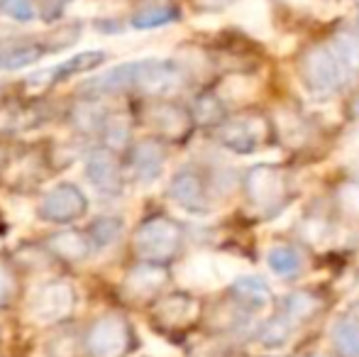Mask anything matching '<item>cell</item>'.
Instances as JSON below:
<instances>
[{
    "instance_id": "cb8c5ba5",
    "label": "cell",
    "mask_w": 359,
    "mask_h": 357,
    "mask_svg": "<svg viewBox=\"0 0 359 357\" xmlns=\"http://www.w3.org/2000/svg\"><path fill=\"white\" fill-rule=\"evenodd\" d=\"M105 137H108V142L113 144V147H123V144L128 142V137H130V125H128V120H125L123 115H120V118L110 120Z\"/></svg>"
},
{
    "instance_id": "3957f363",
    "label": "cell",
    "mask_w": 359,
    "mask_h": 357,
    "mask_svg": "<svg viewBox=\"0 0 359 357\" xmlns=\"http://www.w3.org/2000/svg\"><path fill=\"white\" fill-rule=\"evenodd\" d=\"M76 304L74 286L67 281H49L42 284L39 289L32 291L29 296L27 314L34 323H54V321H62L72 314Z\"/></svg>"
},
{
    "instance_id": "7c38bea8",
    "label": "cell",
    "mask_w": 359,
    "mask_h": 357,
    "mask_svg": "<svg viewBox=\"0 0 359 357\" xmlns=\"http://www.w3.org/2000/svg\"><path fill=\"white\" fill-rule=\"evenodd\" d=\"M133 169L140 181H154L164 169V149L154 142H142L135 147Z\"/></svg>"
},
{
    "instance_id": "6da1fadb",
    "label": "cell",
    "mask_w": 359,
    "mask_h": 357,
    "mask_svg": "<svg viewBox=\"0 0 359 357\" xmlns=\"http://www.w3.org/2000/svg\"><path fill=\"white\" fill-rule=\"evenodd\" d=\"M242 264L220 255H196L179 267V281L194 289H217L237 279Z\"/></svg>"
},
{
    "instance_id": "44dd1931",
    "label": "cell",
    "mask_w": 359,
    "mask_h": 357,
    "mask_svg": "<svg viewBox=\"0 0 359 357\" xmlns=\"http://www.w3.org/2000/svg\"><path fill=\"white\" fill-rule=\"evenodd\" d=\"M120 230H123V223L118 218H100L90 228V238H93L95 248H108L120 238Z\"/></svg>"
},
{
    "instance_id": "ba28073f",
    "label": "cell",
    "mask_w": 359,
    "mask_h": 357,
    "mask_svg": "<svg viewBox=\"0 0 359 357\" xmlns=\"http://www.w3.org/2000/svg\"><path fill=\"white\" fill-rule=\"evenodd\" d=\"M250 198L259 208H274L284 198V177L271 167H257L247 179Z\"/></svg>"
},
{
    "instance_id": "f546056e",
    "label": "cell",
    "mask_w": 359,
    "mask_h": 357,
    "mask_svg": "<svg viewBox=\"0 0 359 357\" xmlns=\"http://www.w3.org/2000/svg\"><path fill=\"white\" fill-rule=\"evenodd\" d=\"M355 113L359 115V100H357V103H355Z\"/></svg>"
},
{
    "instance_id": "d6986e66",
    "label": "cell",
    "mask_w": 359,
    "mask_h": 357,
    "mask_svg": "<svg viewBox=\"0 0 359 357\" xmlns=\"http://www.w3.org/2000/svg\"><path fill=\"white\" fill-rule=\"evenodd\" d=\"M316 309H318V299H316V296L308 294V291H298V294L288 296L281 314H284L286 318L291 321V323H301V321H306Z\"/></svg>"
},
{
    "instance_id": "484cf974",
    "label": "cell",
    "mask_w": 359,
    "mask_h": 357,
    "mask_svg": "<svg viewBox=\"0 0 359 357\" xmlns=\"http://www.w3.org/2000/svg\"><path fill=\"white\" fill-rule=\"evenodd\" d=\"M171 10H149V13L140 15L137 20H135V25L137 27H154V25H164L171 20Z\"/></svg>"
},
{
    "instance_id": "f1b7e54d",
    "label": "cell",
    "mask_w": 359,
    "mask_h": 357,
    "mask_svg": "<svg viewBox=\"0 0 359 357\" xmlns=\"http://www.w3.org/2000/svg\"><path fill=\"white\" fill-rule=\"evenodd\" d=\"M210 105H213V100H210V98L198 100V108H196V110H198V118L201 120H210L217 113V108H210Z\"/></svg>"
},
{
    "instance_id": "5b68a950",
    "label": "cell",
    "mask_w": 359,
    "mask_h": 357,
    "mask_svg": "<svg viewBox=\"0 0 359 357\" xmlns=\"http://www.w3.org/2000/svg\"><path fill=\"white\" fill-rule=\"evenodd\" d=\"M39 213L52 223H69L86 213V196L74 184H59L52 191H47L42 206H39Z\"/></svg>"
},
{
    "instance_id": "ffe728a7",
    "label": "cell",
    "mask_w": 359,
    "mask_h": 357,
    "mask_svg": "<svg viewBox=\"0 0 359 357\" xmlns=\"http://www.w3.org/2000/svg\"><path fill=\"white\" fill-rule=\"evenodd\" d=\"M332 52L337 54L347 74L359 72V39L355 34H337L332 42Z\"/></svg>"
},
{
    "instance_id": "52a82bcc",
    "label": "cell",
    "mask_w": 359,
    "mask_h": 357,
    "mask_svg": "<svg viewBox=\"0 0 359 357\" xmlns=\"http://www.w3.org/2000/svg\"><path fill=\"white\" fill-rule=\"evenodd\" d=\"M264 123L255 115H245V118H237L225 123L217 130V140H220L225 147L235 149V152H252L262 144L264 140Z\"/></svg>"
},
{
    "instance_id": "8fae6325",
    "label": "cell",
    "mask_w": 359,
    "mask_h": 357,
    "mask_svg": "<svg viewBox=\"0 0 359 357\" xmlns=\"http://www.w3.org/2000/svg\"><path fill=\"white\" fill-rule=\"evenodd\" d=\"M232 291H235V296L240 299L242 306L255 309V311L269 306V301H271V291H269V286H266V281L252 274L237 276L235 284H232Z\"/></svg>"
},
{
    "instance_id": "83f0119b",
    "label": "cell",
    "mask_w": 359,
    "mask_h": 357,
    "mask_svg": "<svg viewBox=\"0 0 359 357\" xmlns=\"http://www.w3.org/2000/svg\"><path fill=\"white\" fill-rule=\"evenodd\" d=\"M10 294H13V279H10L8 269L0 264V304H5L10 299Z\"/></svg>"
},
{
    "instance_id": "9a60e30c",
    "label": "cell",
    "mask_w": 359,
    "mask_h": 357,
    "mask_svg": "<svg viewBox=\"0 0 359 357\" xmlns=\"http://www.w3.org/2000/svg\"><path fill=\"white\" fill-rule=\"evenodd\" d=\"M166 274L154 264H142V267L133 269L128 274V291L133 296H151L161 289Z\"/></svg>"
},
{
    "instance_id": "4316f807",
    "label": "cell",
    "mask_w": 359,
    "mask_h": 357,
    "mask_svg": "<svg viewBox=\"0 0 359 357\" xmlns=\"http://www.w3.org/2000/svg\"><path fill=\"white\" fill-rule=\"evenodd\" d=\"M340 201H342L345 208L359 213V181H355V184H347L345 189L340 191Z\"/></svg>"
},
{
    "instance_id": "9c48e42d",
    "label": "cell",
    "mask_w": 359,
    "mask_h": 357,
    "mask_svg": "<svg viewBox=\"0 0 359 357\" xmlns=\"http://www.w3.org/2000/svg\"><path fill=\"white\" fill-rule=\"evenodd\" d=\"M169 194L176 203L184 206L186 210H194V213H203V210L210 208L203 179L196 172H191V169H184V172L176 174L174 181H171Z\"/></svg>"
},
{
    "instance_id": "7402d4cb",
    "label": "cell",
    "mask_w": 359,
    "mask_h": 357,
    "mask_svg": "<svg viewBox=\"0 0 359 357\" xmlns=\"http://www.w3.org/2000/svg\"><path fill=\"white\" fill-rule=\"evenodd\" d=\"M291 330H293V323L286 318L284 314H281V316H276V318H271L269 323L262 328V343L281 345V343H286V340H288Z\"/></svg>"
},
{
    "instance_id": "5bb4252c",
    "label": "cell",
    "mask_w": 359,
    "mask_h": 357,
    "mask_svg": "<svg viewBox=\"0 0 359 357\" xmlns=\"http://www.w3.org/2000/svg\"><path fill=\"white\" fill-rule=\"evenodd\" d=\"M49 248L54 255L69 260V262H81L90 255V243L86 240L83 233H76V230H67V233H57L49 240Z\"/></svg>"
},
{
    "instance_id": "4fadbf2b",
    "label": "cell",
    "mask_w": 359,
    "mask_h": 357,
    "mask_svg": "<svg viewBox=\"0 0 359 357\" xmlns=\"http://www.w3.org/2000/svg\"><path fill=\"white\" fill-rule=\"evenodd\" d=\"M147 120H149L151 128H156L159 133L169 135V137H179V135H184L186 125H189L186 113L179 108H174V105H154V108L147 113Z\"/></svg>"
},
{
    "instance_id": "ac0fdd59",
    "label": "cell",
    "mask_w": 359,
    "mask_h": 357,
    "mask_svg": "<svg viewBox=\"0 0 359 357\" xmlns=\"http://www.w3.org/2000/svg\"><path fill=\"white\" fill-rule=\"evenodd\" d=\"M266 264H269V269L274 271V274L293 276L298 269H301V255H298L296 250L279 245V248L269 250V255H266Z\"/></svg>"
},
{
    "instance_id": "30bf717a",
    "label": "cell",
    "mask_w": 359,
    "mask_h": 357,
    "mask_svg": "<svg viewBox=\"0 0 359 357\" xmlns=\"http://www.w3.org/2000/svg\"><path fill=\"white\" fill-rule=\"evenodd\" d=\"M86 177L90 184L103 194H118L120 191V167L118 159L108 149H93L86 159Z\"/></svg>"
},
{
    "instance_id": "603a6c76",
    "label": "cell",
    "mask_w": 359,
    "mask_h": 357,
    "mask_svg": "<svg viewBox=\"0 0 359 357\" xmlns=\"http://www.w3.org/2000/svg\"><path fill=\"white\" fill-rule=\"evenodd\" d=\"M39 52L32 47H18V49H8V52H0V69H20L27 67V64L37 62Z\"/></svg>"
},
{
    "instance_id": "d4e9b609",
    "label": "cell",
    "mask_w": 359,
    "mask_h": 357,
    "mask_svg": "<svg viewBox=\"0 0 359 357\" xmlns=\"http://www.w3.org/2000/svg\"><path fill=\"white\" fill-rule=\"evenodd\" d=\"M252 90H255L252 81H247V79H242V81H240V76L230 79V81H225V86H222V93H225L227 98H232V100L247 98V95H250Z\"/></svg>"
},
{
    "instance_id": "2e32d148",
    "label": "cell",
    "mask_w": 359,
    "mask_h": 357,
    "mask_svg": "<svg viewBox=\"0 0 359 357\" xmlns=\"http://www.w3.org/2000/svg\"><path fill=\"white\" fill-rule=\"evenodd\" d=\"M196 304L191 299H186V296H171V299L161 301L159 306H156V316H159L161 321H166V323H189L191 318L196 316Z\"/></svg>"
},
{
    "instance_id": "277c9868",
    "label": "cell",
    "mask_w": 359,
    "mask_h": 357,
    "mask_svg": "<svg viewBox=\"0 0 359 357\" xmlns=\"http://www.w3.org/2000/svg\"><path fill=\"white\" fill-rule=\"evenodd\" d=\"M345 67L340 64L337 54L332 49H313L303 59V79L311 86V90L320 95H327L332 90H337L345 81Z\"/></svg>"
},
{
    "instance_id": "8992f818",
    "label": "cell",
    "mask_w": 359,
    "mask_h": 357,
    "mask_svg": "<svg viewBox=\"0 0 359 357\" xmlns=\"http://www.w3.org/2000/svg\"><path fill=\"white\" fill-rule=\"evenodd\" d=\"M128 325L118 316H105L90 328L88 333V350L95 357H120L128 348Z\"/></svg>"
},
{
    "instance_id": "e0dca14e",
    "label": "cell",
    "mask_w": 359,
    "mask_h": 357,
    "mask_svg": "<svg viewBox=\"0 0 359 357\" xmlns=\"http://www.w3.org/2000/svg\"><path fill=\"white\" fill-rule=\"evenodd\" d=\"M332 340L340 355L359 357V321H340L332 330Z\"/></svg>"
},
{
    "instance_id": "7a4b0ae2",
    "label": "cell",
    "mask_w": 359,
    "mask_h": 357,
    "mask_svg": "<svg viewBox=\"0 0 359 357\" xmlns=\"http://www.w3.org/2000/svg\"><path fill=\"white\" fill-rule=\"evenodd\" d=\"M181 230L169 218H151L135 235L137 255L147 262H164L179 250Z\"/></svg>"
}]
</instances>
